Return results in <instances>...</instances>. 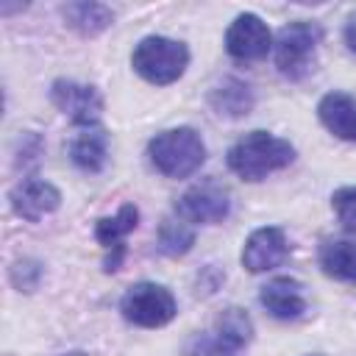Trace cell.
Segmentation results:
<instances>
[{
	"label": "cell",
	"instance_id": "ba28073f",
	"mask_svg": "<svg viewBox=\"0 0 356 356\" xmlns=\"http://www.w3.org/2000/svg\"><path fill=\"white\" fill-rule=\"evenodd\" d=\"M273 36L261 17L239 14L225 31V50L236 61H259L270 53Z\"/></svg>",
	"mask_w": 356,
	"mask_h": 356
},
{
	"label": "cell",
	"instance_id": "603a6c76",
	"mask_svg": "<svg viewBox=\"0 0 356 356\" xmlns=\"http://www.w3.org/2000/svg\"><path fill=\"white\" fill-rule=\"evenodd\" d=\"M345 44L356 53V14L348 19V25H345Z\"/></svg>",
	"mask_w": 356,
	"mask_h": 356
},
{
	"label": "cell",
	"instance_id": "5b68a950",
	"mask_svg": "<svg viewBox=\"0 0 356 356\" xmlns=\"http://www.w3.org/2000/svg\"><path fill=\"white\" fill-rule=\"evenodd\" d=\"M120 312L128 323L139 328H161L175 317L178 303L167 286L153 284V281H139L128 286V292L122 295Z\"/></svg>",
	"mask_w": 356,
	"mask_h": 356
},
{
	"label": "cell",
	"instance_id": "277c9868",
	"mask_svg": "<svg viewBox=\"0 0 356 356\" xmlns=\"http://www.w3.org/2000/svg\"><path fill=\"white\" fill-rule=\"evenodd\" d=\"M320 39H323V28L317 22L295 19L289 25H284L275 36V67H278V72L289 81H300L314 64V53H317Z\"/></svg>",
	"mask_w": 356,
	"mask_h": 356
},
{
	"label": "cell",
	"instance_id": "4fadbf2b",
	"mask_svg": "<svg viewBox=\"0 0 356 356\" xmlns=\"http://www.w3.org/2000/svg\"><path fill=\"white\" fill-rule=\"evenodd\" d=\"M320 122L345 142H356V100L345 92H328L317 103Z\"/></svg>",
	"mask_w": 356,
	"mask_h": 356
},
{
	"label": "cell",
	"instance_id": "7402d4cb",
	"mask_svg": "<svg viewBox=\"0 0 356 356\" xmlns=\"http://www.w3.org/2000/svg\"><path fill=\"white\" fill-rule=\"evenodd\" d=\"M189 356H236V353H231V350H225V348H220L217 342H211L206 334L195 342V348H192V353Z\"/></svg>",
	"mask_w": 356,
	"mask_h": 356
},
{
	"label": "cell",
	"instance_id": "5bb4252c",
	"mask_svg": "<svg viewBox=\"0 0 356 356\" xmlns=\"http://www.w3.org/2000/svg\"><path fill=\"white\" fill-rule=\"evenodd\" d=\"M108 156V134L103 125L81 128L70 142V161L83 172H100Z\"/></svg>",
	"mask_w": 356,
	"mask_h": 356
},
{
	"label": "cell",
	"instance_id": "d6986e66",
	"mask_svg": "<svg viewBox=\"0 0 356 356\" xmlns=\"http://www.w3.org/2000/svg\"><path fill=\"white\" fill-rule=\"evenodd\" d=\"M195 245V228L186 220H164L159 228V250L164 256H184Z\"/></svg>",
	"mask_w": 356,
	"mask_h": 356
},
{
	"label": "cell",
	"instance_id": "e0dca14e",
	"mask_svg": "<svg viewBox=\"0 0 356 356\" xmlns=\"http://www.w3.org/2000/svg\"><path fill=\"white\" fill-rule=\"evenodd\" d=\"M209 106L220 117H245L253 108V89L239 78H222L209 92Z\"/></svg>",
	"mask_w": 356,
	"mask_h": 356
},
{
	"label": "cell",
	"instance_id": "7c38bea8",
	"mask_svg": "<svg viewBox=\"0 0 356 356\" xmlns=\"http://www.w3.org/2000/svg\"><path fill=\"white\" fill-rule=\"evenodd\" d=\"M259 303L275 317V320H295L306 312V298H303V286L289 278V275H278L273 281H267L259 292Z\"/></svg>",
	"mask_w": 356,
	"mask_h": 356
},
{
	"label": "cell",
	"instance_id": "8fae6325",
	"mask_svg": "<svg viewBox=\"0 0 356 356\" xmlns=\"http://www.w3.org/2000/svg\"><path fill=\"white\" fill-rule=\"evenodd\" d=\"M136 222H139V209L134 203H122L114 217H100L97 220L95 236L108 250V256H106V273L120 270V264L125 259V236L136 228Z\"/></svg>",
	"mask_w": 356,
	"mask_h": 356
},
{
	"label": "cell",
	"instance_id": "2e32d148",
	"mask_svg": "<svg viewBox=\"0 0 356 356\" xmlns=\"http://www.w3.org/2000/svg\"><path fill=\"white\" fill-rule=\"evenodd\" d=\"M317 259H320V267L328 278L356 284V236L323 242Z\"/></svg>",
	"mask_w": 356,
	"mask_h": 356
},
{
	"label": "cell",
	"instance_id": "9c48e42d",
	"mask_svg": "<svg viewBox=\"0 0 356 356\" xmlns=\"http://www.w3.org/2000/svg\"><path fill=\"white\" fill-rule=\"evenodd\" d=\"M286 256H289V242H286L284 228H278V225L256 228V231L245 239V248H242V264H245L248 273L273 270V267H278Z\"/></svg>",
	"mask_w": 356,
	"mask_h": 356
},
{
	"label": "cell",
	"instance_id": "44dd1931",
	"mask_svg": "<svg viewBox=\"0 0 356 356\" xmlns=\"http://www.w3.org/2000/svg\"><path fill=\"white\" fill-rule=\"evenodd\" d=\"M42 281V264L33 261V259H22L11 267V284L22 292H33Z\"/></svg>",
	"mask_w": 356,
	"mask_h": 356
},
{
	"label": "cell",
	"instance_id": "30bf717a",
	"mask_svg": "<svg viewBox=\"0 0 356 356\" xmlns=\"http://www.w3.org/2000/svg\"><path fill=\"white\" fill-rule=\"evenodd\" d=\"M8 200H11V209L17 217H22L28 222H39L44 214H50L61 206V192L50 181L25 178L11 189Z\"/></svg>",
	"mask_w": 356,
	"mask_h": 356
},
{
	"label": "cell",
	"instance_id": "52a82bcc",
	"mask_svg": "<svg viewBox=\"0 0 356 356\" xmlns=\"http://www.w3.org/2000/svg\"><path fill=\"white\" fill-rule=\"evenodd\" d=\"M50 100L53 106L67 114L75 125L89 128V125H100V111H103V97L95 86L89 83H78V81H67L58 78L50 86Z\"/></svg>",
	"mask_w": 356,
	"mask_h": 356
},
{
	"label": "cell",
	"instance_id": "7a4b0ae2",
	"mask_svg": "<svg viewBox=\"0 0 356 356\" xmlns=\"http://www.w3.org/2000/svg\"><path fill=\"white\" fill-rule=\"evenodd\" d=\"M150 164L167 178H186L206 161V145L189 125L161 131L147 145Z\"/></svg>",
	"mask_w": 356,
	"mask_h": 356
},
{
	"label": "cell",
	"instance_id": "3957f363",
	"mask_svg": "<svg viewBox=\"0 0 356 356\" xmlns=\"http://www.w3.org/2000/svg\"><path fill=\"white\" fill-rule=\"evenodd\" d=\"M131 64H134L136 75H142L147 83L167 86L184 75V70L189 64V50L184 42H175L167 36H145L134 47Z\"/></svg>",
	"mask_w": 356,
	"mask_h": 356
},
{
	"label": "cell",
	"instance_id": "8992f818",
	"mask_svg": "<svg viewBox=\"0 0 356 356\" xmlns=\"http://www.w3.org/2000/svg\"><path fill=\"white\" fill-rule=\"evenodd\" d=\"M175 211L181 220L186 222H200V225H211V222H222L231 211V195L222 184L217 181H203L189 186L181 200L175 203Z\"/></svg>",
	"mask_w": 356,
	"mask_h": 356
},
{
	"label": "cell",
	"instance_id": "6da1fadb",
	"mask_svg": "<svg viewBox=\"0 0 356 356\" xmlns=\"http://www.w3.org/2000/svg\"><path fill=\"white\" fill-rule=\"evenodd\" d=\"M292 159H295V147L270 131L245 134L236 145H231V150L225 156L228 170L234 175H239L242 181H261L270 172L289 167Z\"/></svg>",
	"mask_w": 356,
	"mask_h": 356
},
{
	"label": "cell",
	"instance_id": "ffe728a7",
	"mask_svg": "<svg viewBox=\"0 0 356 356\" xmlns=\"http://www.w3.org/2000/svg\"><path fill=\"white\" fill-rule=\"evenodd\" d=\"M331 206L348 231H356V186H342L331 195Z\"/></svg>",
	"mask_w": 356,
	"mask_h": 356
},
{
	"label": "cell",
	"instance_id": "9a60e30c",
	"mask_svg": "<svg viewBox=\"0 0 356 356\" xmlns=\"http://www.w3.org/2000/svg\"><path fill=\"white\" fill-rule=\"evenodd\" d=\"M206 337L211 342H217L220 348H225L231 353H239L253 337V323L242 309L231 306L214 320V325H211V331H206Z\"/></svg>",
	"mask_w": 356,
	"mask_h": 356
},
{
	"label": "cell",
	"instance_id": "cb8c5ba5",
	"mask_svg": "<svg viewBox=\"0 0 356 356\" xmlns=\"http://www.w3.org/2000/svg\"><path fill=\"white\" fill-rule=\"evenodd\" d=\"M64 356H86V353H81V350H72V353H64Z\"/></svg>",
	"mask_w": 356,
	"mask_h": 356
},
{
	"label": "cell",
	"instance_id": "ac0fdd59",
	"mask_svg": "<svg viewBox=\"0 0 356 356\" xmlns=\"http://www.w3.org/2000/svg\"><path fill=\"white\" fill-rule=\"evenodd\" d=\"M61 14H64L67 25L75 28L81 36H97L114 19V11L103 3H67L61 8Z\"/></svg>",
	"mask_w": 356,
	"mask_h": 356
}]
</instances>
